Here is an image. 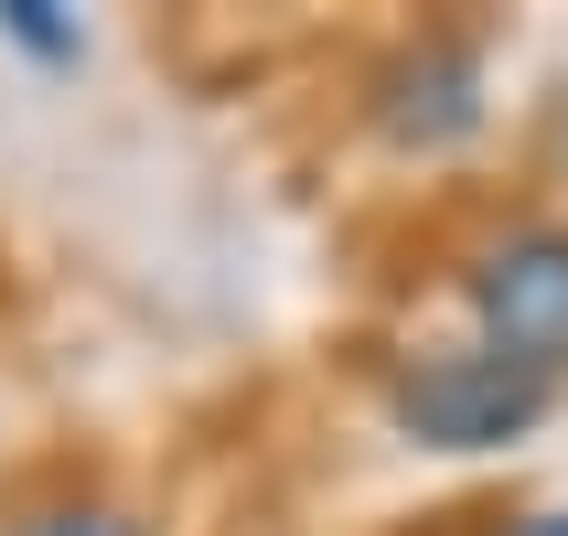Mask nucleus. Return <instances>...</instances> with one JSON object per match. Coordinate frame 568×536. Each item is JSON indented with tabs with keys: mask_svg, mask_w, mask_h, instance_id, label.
<instances>
[{
	"mask_svg": "<svg viewBox=\"0 0 568 536\" xmlns=\"http://www.w3.org/2000/svg\"><path fill=\"white\" fill-rule=\"evenodd\" d=\"M547 397H558L547 376H526V365H505V354H483V344L408 354L397 386H386V408H397V429L418 451H505V441H526L547 418Z\"/></svg>",
	"mask_w": 568,
	"mask_h": 536,
	"instance_id": "obj_1",
	"label": "nucleus"
},
{
	"mask_svg": "<svg viewBox=\"0 0 568 536\" xmlns=\"http://www.w3.org/2000/svg\"><path fill=\"white\" fill-rule=\"evenodd\" d=\"M483 354H505L526 376H568V225H505L494 247L462 269Z\"/></svg>",
	"mask_w": 568,
	"mask_h": 536,
	"instance_id": "obj_2",
	"label": "nucleus"
},
{
	"mask_svg": "<svg viewBox=\"0 0 568 536\" xmlns=\"http://www.w3.org/2000/svg\"><path fill=\"white\" fill-rule=\"evenodd\" d=\"M376 129L397 151H462L483 129V43L473 32H418L408 54L376 75Z\"/></svg>",
	"mask_w": 568,
	"mask_h": 536,
	"instance_id": "obj_3",
	"label": "nucleus"
},
{
	"mask_svg": "<svg viewBox=\"0 0 568 536\" xmlns=\"http://www.w3.org/2000/svg\"><path fill=\"white\" fill-rule=\"evenodd\" d=\"M11 536H140L119 505H43V515H22Z\"/></svg>",
	"mask_w": 568,
	"mask_h": 536,
	"instance_id": "obj_4",
	"label": "nucleus"
},
{
	"mask_svg": "<svg viewBox=\"0 0 568 536\" xmlns=\"http://www.w3.org/2000/svg\"><path fill=\"white\" fill-rule=\"evenodd\" d=\"M0 32H11V43H32V54H75V32H64L43 0H11V11H0Z\"/></svg>",
	"mask_w": 568,
	"mask_h": 536,
	"instance_id": "obj_5",
	"label": "nucleus"
},
{
	"mask_svg": "<svg viewBox=\"0 0 568 536\" xmlns=\"http://www.w3.org/2000/svg\"><path fill=\"white\" fill-rule=\"evenodd\" d=\"M505 536H568V505H537V515H515Z\"/></svg>",
	"mask_w": 568,
	"mask_h": 536,
	"instance_id": "obj_6",
	"label": "nucleus"
}]
</instances>
